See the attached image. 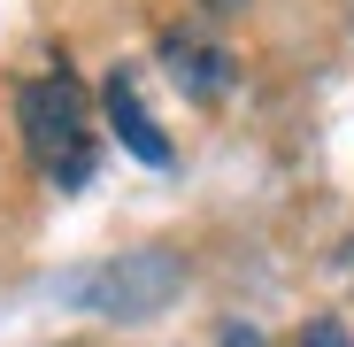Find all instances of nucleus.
I'll use <instances>...</instances> for the list:
<instances>
[{
    "mask_svg": "<svg viewBox=\"0 0 354 347\" xmlns=\"http://www.w3.org/2000/svg\"><path fill=\"white\" fill-rule=\"evenodd\" d=\"M16 124H24V147L39 154V170L62 193H77L93 178V108L77 93L70 70H54V78H31L16 93Z\"/></svg>",
    "mask_w": 354,
    "mask_h": 347,
    "instance_id": "2",
    "label": "nucleus"
},
{
    "mask_svg": "<svg viewBox=\"0 0 354 347\" xmlns=\"http://www.w3.org/2000/svg\"><path fill=\"white\" fill-rule=\"evenodd\" d=\"M201 8H208V16H231V8H247V0H201Z\"/></svg>",
    "mask_w": 354,
    "mask_h": 347,
    "instance_id": "7",
    "label": "nucleus"
},
{
    "mask_svg": "<svg viewBox=\"0 0 354 347\" xmlns=\"http://www.w3.org/2000/svg\"><path fill=\"white\" fill-rule=\"evenodd\" d=\"M223 347H262V332L254 324H223Z\"/></svg>",
    "mask_w": 354,
    "mask_h": 347,
    "instance_id": "6",
    "label": "nucleus"
},
{
    "mask_svg": "<svg viewBox=\"0 0 354 347\" xmlns=\"http://www.w3.org/2000/svg\"><path fill=\"white\" fill-rule=\"evenodd\" d=\"M301 347H346V332H339V324H308V339H301Z\"/></svg>",
    "mask_w": 354,
    "mask_h": 347,
    "instance_id": "5",
    "label": "nucleus"
},
{
    "mask_svg": "<svg viewBox=\"0 0 354 347\" xmlns=\"http://www.w3.org/2000/svg\"><path fill=\"white\" fill-rule=\"evenodd\" d=\"M162 70L177 78V93L216 100V93L231 85V54H223V46H201V39H162Z\"/></svg>",
    "mask_w": 354,
    "mask_h": 347,
    "instance_id": "4",
    "label": "nucleus"
},
{
    "mask_svg": "<svg viewBox=\"0 0 354 347\" xmlns=\"http://www.w3.org/2000/svg\"><path fill=\"white\" fill-rule=\"evenodd\" d=\"M177 294H185V255L177 247H131V255H108V263H85L62 278V301L115 317V324H147Z\"/></svg>",
    "mask_w": 354,
    "mask_h": 347,
    "instance_id": "1",
    "label": "nucleus"
},
{
    "mask_svg": "<svg viewBox=\"0 0 354 347\" xmlns=\"http://www.w3.org/2000/svg\"><path fill=\"white\" fill-rule=\"evenodd\" d=\"M108 132L124 139V154H131V162H147V170H169V162H177V147H169V132H162L154 116H147V108L131 100V85H124V78L108 85Z\"/></svg>",
    "mask_w": 354,
    "mask_h": 347,
    "instance_id": "3",
    "label": "nucleus"
}]
</instances>
